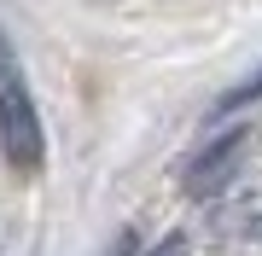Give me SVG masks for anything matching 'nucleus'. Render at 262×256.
Listing matches in <instances>:
<instances>
[{
  "label": "nucleus",
  "mask_w": 262,
  "mask_h": 256,
  "mask_svg": "<svg viewBox=\"0 0 262 256\" xmlns=\"http://www.w3.org/2000/svg\"><path fill=\"white\" fill-rule=\"evenodd\" d=\"M245 146H251V128H227L222 140H210L204 152H198L192 175H187V192H192V198H215V192H222L227 180L239 175V157H245Z\"/></svg>",
  "instance_id": "obj_2"
},
{
  "label": "nucleus",
  "mask_w": 262,
  "mask_h": 256,
  "mask_svg": "<svg viewBox=\"0 0 262 256\" xmlns=\"http://www.w3.org/2000/svg\"><path fill=\"white\" fill-rule=\"evenodd\" d=\"M0 146H6V163L18 175L41 169V117H35V99H29L24 76L6 58H0Z\"/></svg>",
  "instance_id": "obj_1"
},
{
  "label": "nucleus",
  "mask_w": 262,
  "mask_h": 256,
  "mask_svg": "<svg viewBox=\"0 0 262 256\" xmlns=\"http://www.w3.org/2000/svg\"><path fill=\"white\" fill-rule=\"evenodd\" d=\"M251 99H262V70H251V76H245L233 94L222 99V111H239V105H251Z\"/></svg>",
  "instance_id": "obj_4"
},
{
  "label": "nucleus",
  "mask_w": 262,
  "mask_h": 256,
  "mask_svg": "<svg viewBox=\"0 0 262 256\" xmlns=\"http://www.w3.org/2000/svg\"><path fill=\"white\" fill-rule=\"evenodd\" d=\"M151 256H187V239H181V233H169V239H163V245L151 250Z\"/></svg>",
  "instance_id": "obj_5"
},
{
  "label": "nucleus",
  "mask_w": 262,
  "mask_h": 256,
  "mask_svg": "<svg viewBox=\"0 0 262 256\" xmlns=\"http://www.w3.org/2000/svg\"><path fill=\"white\" fill-rule=\"evenodd\" d=\"M222 227H233L245 239H262V198H245L233 210H222Z\"/></svg>",
  "instance_id": "obj_3"
}]
</instances>
